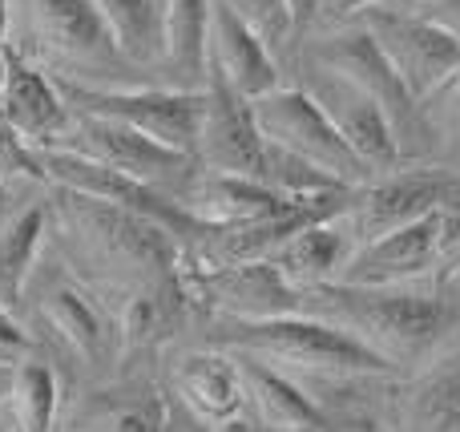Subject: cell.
<instances>
[{
  "instance_id": "1",
  "label": "cell",
  "mask_w": 460,
  "mask_h": 432,
  "mask_svg": "<svg viewBox=\"0 0 460 432\" xmlns=\"http://www.w3.org/2000/svg\"><path fill=\"white\" fill-rule=\"evenodd\" d=\"M303 312L356 331L359 339H367L376 352L392 356L396 364L432 352L456 323V307L440 295L396 287H356V283L303 287Z\"/></svg>"
},
{
  "instance_id": "2",
  "label": "cell",
  "mask_w": 460,
  "mask_h": 432,
  "mask_svg": "<svg viewBox=\"0 0 460 432\" xmlns=\"http://www.w3.org/2000/svg\"><path fill=\"white\" fill-rule=\"evenodd\" d=\"M215 348L251 352L270 364H291L311 376H396L404 364L376 352L356 331L307 312L270 315V320H223L210 331Z\"/></svg>"
},
{
  "instance_id": "3",
  "label": "cell",
  "mask_w": 460,
  "mask_h": 432,
  "mask_svg": "<svg viewBox=\"0 0 460 432\" xmlns=\"http://www.w3.org/2000/svg\"><path fill=\"white\" fill-rule=\"evenodd\" d=\"M53 215L73 239L85 242V251L97 263L121 271V279L134 283V291L178 279L190 263L174 231H166L162 223L137 215V210L118 207V202L53 186Z\"/></svg>"
},
{
  "instance_id": "4",
  "label": "cell",
  "mask_w": 460,
  "mask_h": 432,
  "mask_svg": "<svg viewBox=\"0 0 460 432\" xmlns=\"http://www.w3.org/2000/svg\"><path fill=\"white\" fill-rule=\"evenodd\" d=\"M65 105L73 113H93V118H113L158 142L186 150L199 158V134L202 113H207V89H178V85H93L53 73Z\"/></svg>"
},
{
  "instance_id": "5",
  "label": "cell",
  "mask_w": 460,
  "mask_h": 432,
  "mask_svg": "<svg viewBox=\"0 0 460 432\" xmlns=\"http://www.w3.org/2000/svg\"><path fill=\"white\" fill-rule=\"evenodd\" d=\"M251 105H254V121H259L267 142L283 145L295 158L311 162L315 170L332 174L335 182L364 186L376 178V170L351 150V142L335 129L327 110L303 85H279L270 93L254 97Z\"/></svg>"
},
{
  "instance_id": "6",
  "label": "cell",
  "mask_w": 460,
  "mask_h": 432,
  "mask_svg": "<svg viewBox=\"0 0 460 432\" xmlns=\"http://www.w3.org/2000/svg\"><path fill=\"white\" fill-rule=\"evenodd\" d=\"M57 145L105 162V166L121 170V174L137 178V182L158 186V190L174 194V198H182L190 190L202 170V162L194 154L174 150V145L158 142V137L126 126V121L93 118V113H73L69 129H65V137Z\"/></svg>"
},
{
  "instance_id": "7",
  "label": "cell",
  "mask_w": 460,
  "mask_h": 432,
  "mask_svg": "<svg viewBox=\"0 0 460 432\" xmlns=\"http://www.w3.org/2000/svg\"><path fill=\"white\" fill-rule=\"evenodd\" d=\"M37 162H40V170H45V182L65 186V190L93 194V198H105V202H118V207L137 210V215L162 223L166 231H174L178 239H182L186 255H190L202 242V234L210 231L202 218H194L190 210L182 207V198H174V194L158 190V186H150V182H137V178L121 174V170L105 166V162H97V158H85V154H77V150L40 145Z\"/></svg>"
},
{
  "instance_id": "8",
  "label": "cell",
  "mask_w": 460,
  "mask_h": 432,
  "mask_svg": "<svg viewBox=\"0 0 460 432\" xmlns=\"http://www.w3.org/2000/svg\"><path fill=\"white\" fill-rule=\"evenodd\" d=\"M356 16L380 40V48L388 53V61L396 65V73L408 81L420 105L460 81V40L440 24H432L429 16L400 4H372Z\"/></svg>"
},
{
  "instance_id": "9",
  "label": "cell",
  "mask_w": 460,
  "mask_h": 432,
  "mask_svg": "<svg viewBox=\"0 0 460 432\" xmlns=\"http://www.w3.org/2000/svg\"><path fill=\"white\" fill-rule=\"evenodd\" d=\"M29 21L40 48L61 65L53 73L113 85V77L129 69L93 0H29Z\"/></svg>"
},
{
  "instance_id": "10",
  "label": "cell",
  "mask_w": 460,
  "mask_h": 432,
  "mask_svg": "<svg viewBox=\"0 0 460 432\" xmlns=\"http://www.w3.org/2000/svg\"><path fill=\"white\" fill-rule=\"evenodd\" d=\"M24 295L37 304L40 320H45L89 368H105V364H113L121 356V323L113 320L102 299L73 271H65L61 263H45L40 271H32Z\"/></svg>"
},
{
  "instance_id": "11",
  "label": "cell",
  "mask_w": 460,
  "mask_h": 432,
  "mask_svg": "<svg viewBox=\"0 0 460 432\" xmlns=\"http://www.w3.org/2000/svg\"><path fill=\"white\" fill-rule=\"evenodd\" d=\"M460 202V174L445 166H416V170H388L372 182L356 186V198L348 207V226L356 242L380 239L404 223L429 218L445 207Z\"/></svg>"
},
{
  "instance_id": "12",
  "label": "cell",
  "mask_w": 460,
  "mask_h": 432,
  "mask_svg": "<svg viewBox=\"0 0 460 432\" xmlns=\"http://www.w3.org/2000/svg\"><path fill=\"white\" fill-rule=\"evenodd\" d=\"M307 61L343 73V77H351L359 89H367V93L384 105L388 121L396 126L400 145H404V137L420 134V101L412 97L408 81L396 73V65L388 61V53L380 48V40H376L364 24L332 32V37H319L315 45L307 48Z\"/></svg>"
},
{
  "instance_id": "13",
  "label": "cell",
  "mask_w": 460,
  "mask_h": 432,
  "mask_svg": "<svg viewBox=\"0 0 460 432\" xmlns=\"http://www.w3.org/2000/svg\"><path fill=\"white\" fill-rule=\"evenodd\" d=\"M199 162L218 174L259 178L270 186V142L254 121L251 97L226 85L218 73L207 77V113L199 134Z\"/></svg>"
},
{
  "instance_id": "14",
  "label": "cell",
  "mask_w": 460,
  "mask_h": 432,
  "mask_svg": "<svg viewBox=\"0 0 460 432\" xmlns=\"http://www.w3.org/2000/svg\"><path fill=\"white\" fill-rule=\"evenodd\" d=\"M194 304L215 307L230 320H270L303 312V287L291 283L270 259H246L226 267H186Z\"/></svg>"
},
{
  "instance_id": "15",
  "label": "cell",
  "mask_w": 460,
  "mask_h": 432,
  "mask_svg": "<svg viewBox=\"0 0 460 432\" xmlns=\"http://www.w3.org/2000/svg\"><path fill=\"white\" fill-rule=\"evenodd\" d=\"M303 89L323 105L327 118L335 121V129L348 137L351 150H356L376 174H388V170H396L400 162H404V145H400V134L388 121L384 105L376 101L367 89H359L351 77L307 61V85Z\"/></svg>"
},
{
  "instance_id": "16",
  "label": "cell",
  "mask_w": 460,
  "mask_h": 432,
  "mask_svg": "<svg viewBox=\"0 0 460 432\" xmlns=\"http://www.w3.org/2000/svg\"><path fill=\"white\" fill-rule=\"evenodd\" d=\"M437 215L404 223L396 231L367 239L356 247L351 263L343 267V279L335 283H356V287H400L408 279L437 271Z\"/></svg>"
},
{
  "instance_id": "17",
  "label": "cell",
  "mask_w": 460,
  "mask_h": 432,
  "mask_svg": "<svg viewBox=\"0 0 460 432\" xmlns=\"http://www.w3.org/2000/svg\"><path fill=\"white\" fill-rule=\"evenodd\" d=\"M210 73H218L251 101L279 89V65L270 57V45L226 0H210Z\"/></svg>"
},
{
  "instance_id": "18",
  "label": "cell",
  "mask_w": 460,
  "mask_h": 432,
  "mask_svg": "<svg viewBox=\"0 0 460 432\" xmlns=\"http://www.w3.org/2000/svg\"><path fill=\"white\" fill-rule=\"evenodd\" d=\"M170 376H174V396L202 425H223L230 417H243L246 384H243L234 352H226V348L182 352L174 360Z\"/></svg>"
},
{
  "instance_id": "19",
  "label": "cell",
  "mask_w": 460,
  "mask_h": 432,
  "mask_svg": "<svg viewBox=\"0 0 460 432\" xmlns=\"http://www.w3.org/2000/svg\"><path fill=\"white\" fill-rule=\"evenodd\" d=\"M238 372L246 384V401L254 404L259 420L267 428L279 432H335V417L319 404V396H311L303 384H295L291 376H283L279 368H270V360L251 352H234Z\"/></svg>"
},
{
  "instance_id": "20",
  "label": "cell",
  "mask_w": 460,
  "mask_h": 432,
  "mask_svg": "<svg viewBox=\"0 0 460 432\" xmlns=\"http://www.w3.org/2000/svg\"><path fill=\"white\" fill-rule=\"evenodd\" d=\"M299 194H283L275 186L259 182V178L243 174H218V170H199L194 186L182 194V207L194 218H202L207 226H243L270 218L279 210H287Z\"/></svg>"
},
{
  "instance_id": "21",
  "label": "cell",
  "mask_w": 460,
  "mask_h": 432,
  "mask_svg": "<svg viewBox=\"0 0 460 432\" xmlns=\"http://www.w3.org/2000/svg\"><path fill=\"white\" fill-rule=\"evenodd\" d=\"M4 121L24 137L29 145H57L73 121V110L65 105L53 73L29 65L13 53L8 65V89H4Z\"/></svg>"
},
{
  "instance_id": "22",
  "label": "cell",
  "mask_w": 460,
  "mask_h": 432,
  "mask_svg": "<svg viewBox=\"0 0 460 432\" xmlns=\"http://www.w3.org/2000/svg\"><path fill=\"white\" fill-rule=\"evenodd\" d=\"M356 234L348 226V215L319 218V223L295 231L283 247L270 255V263L299 287H319V283L343 279V267L356 255Z\"/></svg>"
},
{
  "instance_id": "23",
  "label": "cell",
  "mask_w": 460,
  "mask_h": 432,
  "mask_svg": "<svg viewBox=\"0 0 460 432\" xmlns=\"http://www.w3.org/2000/svg\"><path fill=\"white\" fill-rule=\"evenodd\" d=\"M190 267V263H186ZM194 307V291L186 283V271L178 279L166 283H150V287H137L134 295L121 307V352H154L158 344H166L178 328L186 323Z\"/></svg>"
},
{
  "instance_id": "24",
  "label": "cell",
  "mask_w": 460,
  "mask_h": 432,
  "mask_svg": "<svg viewBox=\"0 0 460 432\" xmlns=\"http://www.w3.org/2000/svg\"><path fill=\"white\" fill-rule=\"evenodd\" d=\"M129 69H158L166 61L170 0H93Z\"/></svg>"
},
{
  "instance_id": "25",
  "label": "cell",
  "mask_w": 460,
  "mask_h": 432,
  "mask_svg": "<svg viewBox=\"0 0 460 432\" xmlns=\"http://www.w3.org/2000/svg\"><path fill=\"white\" fill-rule=\"evenodd\" d=\"M178 89H207L210 77V0L166 4V61Z\"/></svg>"
},
{
  "instance_id": "26",
  "label": "cell",
  "mask_w": 460,
  "mask_h": 432,
  "mask_svg": "<svg viewBox=\"0 0 460 432\" xmlns=\"http://www.w3.org/2000/svg\"><path fill=\"white\" fill-rule=\"evenodd\" d=\"M45 231H49V207L32 202L21 215H13L0 226V304L4 307H21L24 287H29L32 271L40 263V247H45Z\"/></svg>"
},
{
  "instance_id": "27",
  "label": "cell",
  "mask_w": 460,
  "mask_h": 432,
  "mask_svg": "<svg viewBox=\"0 0 460 432\" xmlns=\"http://www.w3.org/2000/svg\"><path fill=\"white\" fill-rule=\"evenodd\" d=\"M404 425L412 432H460V364L424 372L408 388Z\"/></svg>"
},
{
  "instance_id": "28",
  "label": "cell",
  "mask_w": 460,
  "mask_h": 432,
  "mask_svg": "<svg viewBox=\"0 0 460 432\" xmlns=\"http://www.w3.org/2000/svg\"><path fill=\"white\" fill-rule=\"evenodd\" d=\"M8 420L16 432H57V412H61V380L49 364L24 360L16 364L13 396L4 401Z\"/></svg>"
},
{
  "instance_id": "29",
  "label": "cell",
  "mask_w": 460,
  "mask_h": 432,
  "mask_svg": "<svg viewBox=\"0 0 460 432\" xmlns=\"http://www.w3.org/2000/svg\"><path fill=\"white\" fill-rule=\"evenodd\" d=\"M170 396L154 384L102 392V401L89 409V425L97 432H166Z\"/></svg>"
},
{
  "instance_id": "30",
  "label": "cell",
  "mask_w": 460,
  "mask_h": 432,
  "mask_svg": "<svg viewBox=\"0 0 460 432\" xmlns=\"http://www.w3.org/2000/svg\"><path fill=\"white\" fill-rule=\"evenodd\" d=\"M246 24L262 32L267 45H283L291 40V13H287V0H226Z\"/></svg>"
},
{
  "instance_id": "31",
  "label": "cell",
  "mask_w": 460,
  "mask_h": 432,
  "mask_svg": "<svg viewBox=\"0 0 460 432\" xmlns=\"http://www.w3.org/2000/svg\"><path fill=\"white\" fill-rule=\"evenodd\" d=\"M0 174L4 178H37L45 182V170L37 162V145H29L0 113Z\"/></svg>"
},
{
  "instance_id": "32",
  "label": "cell",
  "mask_w": 460,
  "mask_h": 432,
  "mask_svg": "<svg viewBox=\"0 0 460 432\" xmlns=\"http://www.w3.org/2000/svg\"><path fill=\"white\" fill-rule=\"evenodd\" d=\"M437 279H460V207H445L437 218Z\"/></svg>"
},
{
  "instance_id": "33",
  "label": "cell",
  "mask_w": 460,
  "mask_h": 432,
  "mask_svg": "<svg viewBox=\"0 0 460 432\" xmlns=\"http://www.w3.org/2000/svg\"><path fill=\"white\" fill-rule=\"evenodd\" d=\"M0 352L4 356L32 352V336L21 328V320L13 315V307H4V304H0Z\"/></svg>"
},
{
  "instance_id": "34",
  "label": "cell",
  "mask_w": 460,
  "mask_h": 432,
  "mask_svg": "<svg viewBox=\"0 0 460 432\" xmlns=\"http://www.w3.org/2000/svg\"><path fill=\"white\" fill-rule=\"evenodd\" d=\"M412 13L429 16L432 24H440L460 40V0H420V4H412Z\"/></svg>"
},
{
  "instance_id": "35",
  "label": "cell",
  "mask_w": 460,
  "mask_h": 432,
  "mask_svg": "<svg viewBox=\"0 0 460 432\" xmlns=\"http://www.w3.org/2000/svg\"><path fill=\"white\" fill-rule=\"evenodd\" d=\"M323 8H332V0H287V13H291V40L307 37L311 24L323 16Z\"/></svg>"
},
{
  "instance_id": "36",
  "label": "cell",
  "mask_w": 460,
  "mask_h": 432,
  "mask_svg": "<svg viewBox=\"0 0 460 432\" xmlns=\"http://www.w3.org/2000/svg\"><path fill=\"white\" fill-rule=\"evenodd\" d=\"M166 432H202V420L186 409L178 396H170V420H166Z\"/></svg>"
},
{
  "instance_id": "37",
  "label": "cell",
  "mask_w": 460,
  "mask_h": 432,
  "mask_svg": "<svg viewBox=\"0 0 460 432\" xmlns=\"http://www.w3.org/2000/svg\"><path fill=\"white\" fill-rule=\"evenodd\" d=\"M16 356H0V404L13 396V384H16Z\"/></svg>"
},
{
  "instance_id": "38",
  "label": "cell",
  "mask_w": 460,
  "mask_h": 432,
  "mask_svg": "<svg viewBox=\"0 0 460 432\" xmlns=\"http://www.w3.org/2000/svg\"><path fill=\"white\" fill-rule=\"evenodd\" d=\"M210 432H270L262 420H246V417H230L223 425H210Z\"/></svg>"
},
{
  "instance_id": "39",
  "label": "cell",
  "mask_w": 460,
  "mask_h": 432,
  "mask_svg": "<svg viewBox=\"0 0 460 432\" xmlns=\"http://www.w3.org/2000/svg\"><path fill=\"white\" fill-rule=\"evenodd\" d=\"M372 4H388V0H332V8L335 13H343V16H356V13H364V8H372Z\"/></svg>"
},
{
  "instance_id": "40",
  "label": "cell",
  "mask_w": 460,
  "mask_h": 432,
  "mask_svg": "<svg viewBox=\"0 0 460 432\" xmlns=\"http://www.w3.org/2000/svg\"><path fill=\"white\" fill-rule=\"evenodd\" d=\"M8 65H13V53L0 48V113H4V89H8Z\"/></svg>"
},
{
  "instance_id": "41",
  "label": "cell",
  "mask_w": 460,
  "mask_h": 432,
  "mask_svg": "<svg viewBox=\"0 0 460 432\" xmlns=\"http://www.w3.org/2000/svg\"><path fill=\"white\" fill-rule=\"evenodd\" d=\"M8 24H13V0H0V48L8 40Z\"/></svg>"
},
{
  "instance_id": "42",
  "label": "cell",
  "mask_w": 460,
  "mask_h": 432,
  "mask_svg": "<svg viewBox=\"0 0 460 432\" xmlns=\"http://www.w3.org/2000/svg\"><path fill=\"white\" fill-rule=\"evenodd\" d=\"M0 432H16L13 420H8V409H4V404H0Z\"/></svg>"
},
{
  "instance_id": "43",
  "label": "cell",
  "mask_w": 460,
  "mask_h": 432,
  "mask_svg": "<svg viewBox=\"0 0 460 432\" xmlns=\"http://www.w3.org/2000/svg\"><path fill=\"white\" fill-rule=\"evenodd\" d=\"M4 198H8V178L0 174V202H4Z\"/></svg>"
},
{
  "instance_id": "44",
  "label": "cell",
  "mask_w": 460,
  "mask_h": 432,
  "mask_svg": "<svg viewBox=\"0 0 460 432\" xmlns=\"http://www.w3.org/2000/svg\"><path fill=\"white\" fill-rule=\"evenodd\" d=\"M388 4H400V8H412V4H420V0H388Z\"/></svg>"
},
{
  "instance_id": "45",
  "label": "cell",
  "mask_w": 460,
  "mask_h": 432,
  "mask_svg": "<svg viewBox=\"0 0 460 432\" xmlns=\"http://www.w3.org/2000/svg\"><path fill=\"white\" fill-rule=\"evenodd\" d=\"M456 85H460V81H456Z\"/></svg>"
},
{
  "instance_id": "46",
  "label": "cell",
  "mask_w": 460,
  "mask_h": 432,
  "mask_svg": "<svg viewBox=\"0 0 460 432\" xmlns=\"http://www.w3.org/2000/svg\"><path fill=\"white\" fill-rule=\"evenodd\" d=\"M0 356H4V352H0Z\"/></svg>"
}]
</instances>
